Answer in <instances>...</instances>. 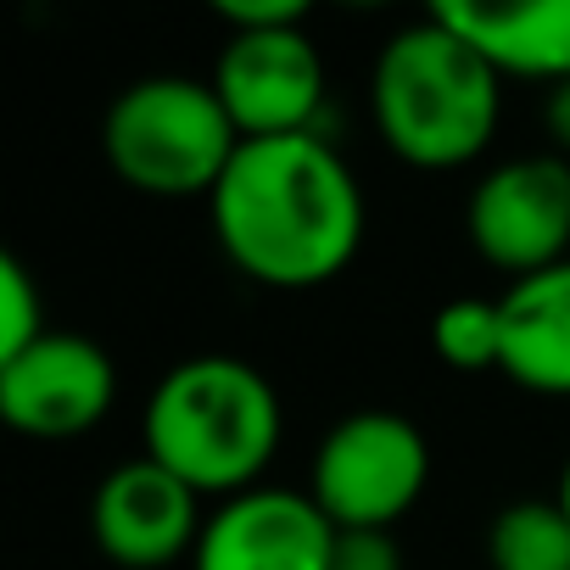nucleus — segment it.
Returning a JSON list of instances; mask_svg holds the SVG:
<instances>
[{
	"label": "nucleus",
	"mask_w": 570,
	"mask_h": 570,
	"mask_svg": "<svg viewBox=\"0 0 570 570\" xmlns=\"http://www.w3.org/2000/svg\"><path fill=\"white\" fill-rule=\"evenodd\" d=\"M207 207L224 257L274 292L336 279L364 246V190L320 129L240 140Z\"/></svg>",
	"instance_id": "nucleus-1"
},
{
	"label": "nucleus",
	"mask_w": 570,
	"mask_h": 570,
	"mask_svg": "<svg viewBox=\"0 0 570 570\" xmlns=\"http://www.w3.org/2000/svg\"><path fill=\"white\" fill-rule=\"evenodd\" d=\"M370 112L392 157L414 168H464L498 135L503 79L431 12L381 46L370 73Z\"/></svg>",
	"instance_id": "nucleus-2"
},
{
	"label": "nucleus",
	"mask_w": 570,
	"mask_h": 570,
	"mask_svg": "<svg viewBox=\"0 0 570 570\" xmlns=\"http://www.w3.org/2000/svg\"><path fill=\"white\" fill-rule=\"evenodd\" d=\"M146 453L196 492H252L279 453V392L235 353L179 358L146 397Z\"/></svg>",
	"instance_id": "nucleus-3"
},
{
	"label": "nucleus",
	"mask_w": 570,
	"mask_h": 570,
	"mask_svg": "<svg viewBox=\"0 0 570 570\" xmlns=\"http://www.w3.org/2000/svg\"><path fill=\"white\" fill-rule=\"evenodd\" d=\"M112 174L146 196H213L240 151L213 79L151 73L118 90L101 124Z\"/></svg>",
	"instance_id": "nucleus-4"
},
{
	"label": "nucleus",
	"mask_w": 570,
	"mask_h": 570,
	"mask_svg": "<svg viewBox=\"0 0 570 570\" xmlns=\"http://www.w3.org/2000/svg\"><path fill=\"white\" fill-rule=\"evenodd\" d=\"M431 481L425 431L392 409H358L314 448L308 498L336 531H392Z\"/></svg>",
	"instance_id": "nucleus-5"
},
{
	"label": "nucleus",
	"mask_w": 570,
	"mask_h": 570,
	"mask_svg": "<svg viewBox=\"0 0 570 570\" xmlns=\"http://www.w3.org/2000/svg\"><path fill=\"white\" fill-rule=\"evenodd\" d=\"M470 246L509 279L542 274L570 257V157H509L475 179L464 207Z\"/></svg>",
	"instance_id": "nucleus-6"
},
{
	"label": "nucleus",
	"mask_w": 570,
	"mask_h": 570,
	"mask_svg": "<svg viewBox=\"0 0 570 570\" xmlns=\"http://www.w3.org/2000/svg\"><path fill=\"white\" fill-rule=\"evenodd\" d=\"M213 90L240 140L314 135L325 107V57L308 40V23L229 35L213 62Z\"/></svg>",
	"instance_id": "nucleus-7"
},
{
	"label": "nucleus",
	"mask_w": 570,
	"mask_h": 570,
	"mask_svg": "<svg viewBox=\"0 0 570 570\" xmlns=\"http://www.w3.org/2000/svg\"><path fill=\"white\" fill-rule=\"evenodd\" d=\"M118 397L112 358L73 331H46L29 353L0 364V420L40 442L85 436Z\"/></svg>",
	"instance_id": "nucleus-8"
},
{
	"label": "nucleus",
	"mask_w": 570,
	"mask_h": 570,
	"mask_svg": "<svg viewBox=\"0 0 570 570\" xmlns=\"http://www.w3.org/2000/svg\"><path fill=\"white\" fill-rule=\"evenodd\" d=\"M336 525L292 487H252L224 498L190 553V570H331Z\"/></svg>",
	"instance_id": "nucleus-9"
},
{
	"label": "nucleus",
	"mask_w": 570,
	"mask_h": 570,
	"mask_svg": "<svg viewBox=\"0 0 570 570\" xmlns=\"http://www.w3.org/2000/svg\"><path fill=\"white\" fill-rule=\"evenodd\" d=\"M202 525H207L202 520V492L185 487L174 470H163L151 453L124 459L118 470H107L96 498H90L96 548L112 564H129V570H157V564H174V559L196 553Z\"/></svg>",
	"instance_id": "nucleus-10"
},
{
	"label": "nucleus",
	"mask_w": 570,
	"mask_h": 570,
	"mask_svg": "<svg viewBox=\"0 0 570 570\" xmlns=\"http://www.w3.org/2000/svg\"><path fill=\"white\" fill-rule=\"evenodd\" d=\"M459 40H470L498 79H570V0H520V7H487V0H442L431 7Z\"/></svg>",
	"instance_id": "nucleus-11"
},
{
	"label": "nucleus",
	"mask_w": 570,
	"mask_h": 570,
	"mask_svg": "<svg viewBox=\"0 0 570 570\" xmlns=\"http://www.w3.org/2000/svg\"><path fill=\"white\" fill-rule=\"evenodd\" d=\"M503 320V358L498 370L542 397H570V257L509 279V292L498 297Z\"/></svg>",
	"instance_id": "nucleus-12"
},
{
	"label": "nucleus",
	"mask_w": 570,
	"mask_h": 570,
	"mask_svg": "<svg viewBox=\"0 0 570 570\" xmlns=\"http://www.w3.org/2000/svg\"><path fill=\"white\" fill-rule=\"evenodd\" d=\"M492 570H570V520L559 498L503 503L487 525Z\"/></svg>",
	"instance_id": "nucleus-13"
},
{
	"label": "nucleus",
	"mask_w": 570,
	"mask_h": 570,
	"mask_svg": "<svg viewBox=\"0 0 570 570\" xmlns=\"http://www.w3.org/2000/svg\"><path fill=\"white\" fill-rule=\"evenodd\" d=\"M431 347L448 370H498L503 358V320L498 297H453L431 314Z\"/></svg>",
	"instance_id": "nucleus-14"
},
{
	"label": "nucleus",
	"mask_w": 570,
	"mask_h": 570,
	"mask_svg": "<svg viewBox=\"0 0 570 570\" xmlns=\"http://www.w3.org/2000/svg\"><path fill=\"white\" fill-rule=\"evenodd\" d=\"M40 336H46V297H40V285H35V274L12 252H0V364L29 353Z\"/></svg>",
	"instance_id": "nucleus-15"
},
{
	"label": "nucleus",
	"mask_w": 570,
	"mask_h": 570,
	"mask_svg": "<svg viewBox=\"0 0 570 570\" xmlns=\"http://www.w3.org/2000/svg\"><path fill=\"white\" fill-rule=\"evenodd\" d=\"M213 12L229 35H257V29L308 23V0H213Z\"/></svg>",
	"instance_id": "nucleus-16"
},
{
	"label": "nucleus",
	"mask_w": 570,
	"mask_h": 570,
	"mask_svg": "<svg viewBox=\"0 0 570 570\" xmlns=\"http://www.w3.org/2000/svg\"><path fill=\"white\" fill-rule=\"evenodd\" d=\"M331 570H403V548L392 531H336Z\"/></svg>",
	"instance_id": "nucleus-17"
},
{
	"label": "nucleus",
	"mask_w": 570,
	"mask_h": 570,
	"mask_svg": "<svg viewBox=\"0 0 570 570\" xmlns=\"http://www.w3.org/2000/svg\"><path fill=\"white\" fill-rule=\"evenodd\" d=\"M542 124L559 146V157H570V79L548 85V101H542Z\"/></svg>",
	"instance_id": "nucleus-18"
},
{
	"label": "nucleus",
	"mask_w": 570,
	"mask_h": 570,
	"mask_svg": "<svg viewBox=\"0 0 570 570\" xmlns=\"http://www.w3.org/2000/svg\"><path fill=\"white\" fill-rule=\"evenodd\" d=\"M553 498H559V509H564V520H570V459H564V470H559V492H553Z\"/></svg>",
	"instance_id": "nucleus-19"
}]
</instances>
